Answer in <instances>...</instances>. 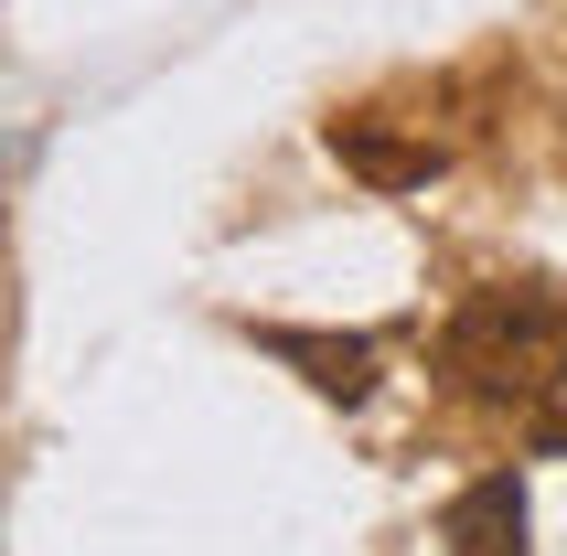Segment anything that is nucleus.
Wrapping results in <instances>:
<instances>
[{
  "mask_svg": "<svg viewBox=\"0 0 567 556\" xmlns=\"http://www.w3.org/2000/svg\"><path fill=\"white\" fill-rule=\"evenodd\" d=\"M332 151H343L364 183H429V172H440V140H385L375 119H332Z\"/></svg>",
  "mask_w": 567,
  "mask_h": 556,
  "instance_id": "nucleus-4",
  "label": "nucleus"
},
{
  "mask_svg": "<svg viewBox=\"0 0 567 556\" xmlns=\"http://www.w3.org/2000/svg\"><path fill=\"white\" fill-rule=\"evenodd\" d=\"M536 439H546V450L567 461V406H546V429H536Z\"/></svg>",
  "mask_w": 567,
  "mask_h": 556,
  "instance_id": "nucleus-5",
  "label": "nucleus"
},
{
  "mask_svg": "<svg viewBox=\"0 0 567 556\" xmlns=\"http://www.w3.org/2000/svg\"><path fill=\"white\" fill-rule=\"evenodd\" d=\"M440 364L482 406H546L567 385V289H546V278L472 289V300L450 310V332H440Z\"/></svg>",
  "mask_w": 567,
  "mask_h": 556,
  "instance_id": "nucleus-1",
  "label": "nucleus"
},
{
  "mask_svg": "<svg viewBox=\"0 0 567 556\" xmlns=\"http://www.w3.org/2000/svg\"><path fill=\"white\" fill-rule=\"evenodd\" d=\"M257 342H268L279 364H300L321 397H343V406L375 385V342H364V332H289V321H257Z\"/></svg>",
  "mask_w": 567,
  "mask_h": 556,
  "instance_id": "nucleus-2",
  "label": "nucleus"
},
{
  "mask_svg": "<svg viewBox=\"0 0 567 556\" xmlns=\"http://www.w3.org/2000/svg\"><path fill=\"white\" fill-rule=\"evenodd\" d=\"M450 556H525V482L514 471H482L450 503Z\"/></svg>",
  "mask_w": 567,
  "mask_h": 556,
  "instance_id": "nucleus-3",
  "label": "nucleus"
}]
</instances>
